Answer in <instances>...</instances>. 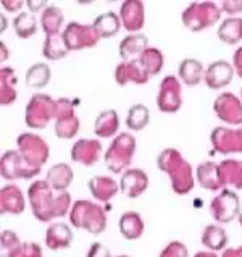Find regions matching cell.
Listing matches in <instances>:
<instances>
[{"instance_id":"6da1fadb","label":"cell","mask_w":242,"mask_h":257,"mask_svg":"<svg viewBox=\"0 0 242 257\" xmlns=\"http://www.w3.org/2000/svg\"><path fill=\"white\" fill-rule=\"evenodd\" d=\"M28 201L39 222H50L54 218L65 217L73 207L68 191L57 193L46 180L33 181V185L28 188Z\"/></svg>"},{"instance_id":"7a4b0ae2","label":"cell","mask_w":242,"mask_h":257,"mask_svg":"<svg viewBox=\"0 0 242 257\" xmlns=\"http://www.w3.org/2000/svg\"><path fill=\"white\" fill-rule=\"evenodd\" d=\"M157 167L160 172L168 175L174 194L186 196L194 189L195 173L192 170V165L182 157L178 149L168 148L161 151L157 156Z\"/></svg>"},{"instance_id":"3957f363","label":"cell","mask_w":242,"mask_h":257,"mask_svg":"<svg viewBox=\"0 0 242 257\" xmlns=\"http://www.w3.org/2000/svg\"><path fill=\"white\" fill-rule=\"evenodd\" d=\"M70 220L75 228L86 230L92 234H100L107 226V210L97 202L79 199L73 202Z\"/></svg>"},{"instance_id":"277c9868","label":"cell","mask_w":242,"mask_h":257,"mask_svg":"<svg viewBox=\"0 0 242 257\" xmlns=\"http://www.w3.org/2000/svg\"><path fill=\"white\" fill-rule=\"evenodd\" d=\"M137 149L136 138L131 133L116 135L112 144L104 154L105 167L115 175H123L133 164L134 154Z\"/></svg>"},{"instance_id":"5b68a950","label":"cell","mask_w":242,"mask_h":257,"mask_svg":"<svg viewBox=\"0 0 242 257\" xmlns=\"http://www.w3.org/2000/svg\"><path fill=\"white\" fill-rule=\"evenodd\" d=\"M221 7L213 2H192L182 12L181 20L189 31L199 33L216 25L221 18Z\"/></svg>"},{"instance_id":"8992f818","label":"cell","mask_w":242,"mask_h":257,"mask_svg":"<svg viewBox=\"0 0 242 257\" xmlns=\"http://www.w3.org/2000/svg\"><path fill=\"white\" fill-rule=\"evenodd\" d=\"M55 112L57 100L50 97L49 94L38 92L28 100L25 110V121L33 130H44L50 121L55 120Z\"/></svg>"},{"instance_id":"52a82bcc","label":"cell","mask_w":242,"mask_h":257,"mask_svg":"<svg viewBox=\"0 0 242 257\" xmlns=\"http://www.w3.org/2000/svg\"><path fill=\"white\" fill-rule=\"evenodd\" d=\"M81 128V121L76 115L75 104L68 97L57 99V112L54 120V133L58 139L76 138Z\"/></svg>"},{"instance_id":"ba28073f","label":"cell","mask_w":242,"mask_h":257,"mask_svg":"<svg viewBox=\"0 0 242 257\" xmlns=\"http://www.w3.org/2000/svg\"><path fill=\"white\" fill-rule=\"evenodd\" d=\"M41 173V168L29 165L18 151H5L0 157V175L4 180H33Z\"/></svg>"},{"instance_id":"9c48e42d","label":"cell","mask_w":242,"mask_h":257,"mask_svg":"<svg viewBox=\"0 0 242 257\" xmlns=\"http://www.w3.org/2000/svg\"><path fill=\"white\" fill-rule=\"evenodd\" d=\"M18 152L25 157V160L36 168H41L50 157V148L46 139L34 133H23L17 138Z\"/></svg>"},{"instance_id":"30bf717a","label":"cell","mask_w":242,"mask_h":257,"mask_svg":"<svg viewBox=\"0 0 242 257\" xmlns=\"http://www.w3.org/2000/svg\"><path fill=\"white\" fill-rule=\"evenodd\" d=\"M62 36L70 52L92 49L100 41V36L97 34L92 25H83L78 23V21H71L70 25L65 26Z\"/></svg>"},{"instance_id":"8fae6325","label":"cell","mask_w":242,"mask_h":257,"mask_svg":"<svg viewBox=\"0 0 242 257\" xmlns=\"http://www.w3.org/2000/svg\"><path fill=\"white\" fill-rule=\"evenodd\" d=\"M239 196L234 191L224 188L211 199L210 202V214L219 223H229L234 218L239 217L240 212Z\"/></svg>"},{"instance_id":"7c38bea8","label":"cell","mask_w":242,"mask_h":257,"mask_svg":"<svg viewBox=\"0 0 242 257\" xmlns=\"http://www.w3.org/2000/svg\"><path fill=\"white\" fill-rule=\"evenodd\" d=\"M211 154H242V126H216L210 133Z\"/></svg>"},{"instance_id":"4fadbf2b","label":"cell","mask_w":242,"mask_h":257,"mask_svg":"<svg viewBox=\"0 0 242 257\" xmlns=\"http://www.w3.org/2000/svg\"><path fill=\"white\" fill-rule=\"evenodd\" d=\"M182 105V89L179 78L168 75L161 79L157 94V108L163 113H176Z\"/></svg>"},{"instance_id":"5bb4252c","label":"cell","mask_w":242,"mask_h":257,"mask_svg":"<svg viewBox=\"0 0 242 257\" xmlns=\"http://www.w3.org/2000/svg\"><path fill=\"white\" fill-rule=\"evenodd\" d=\"M213 112L229 126H242V100L232 92H221L213 102Z\"/></svg>"},{"instance_id":"9a60e30c","label":"cell","mask_w":242,"mask_h":257,"mask_svg":"<svg viewBox=\"0 0 242 257\" xmlns=\"http://www.w3.org/2000/svg\"><path fill=\"white\" fill-rule=\"evenodd\" d=\"M102 154H104V149H102L100 141L83 138V139H78V141L73 144L70 156L75 164H79L83 167H94L100 160Z\"/></svg>"},{"instance_id":"2e32d148","label":"cell","mask_w":242,"mask_h":257,"mask_svg":"<svg viewBox=\"0 0 242 257\" xmlns=\"http://www.w3.org/2000/svg\"><path fill=\"white\" fill-rule=\"evenodd\" d=\"M120 20L129 34H137L145 25V5L141 0H126L120 7Z\"/></svg>"},{"instance_id":"e0dca14e","label":"cell","mask_w":242,"mask_h":257,"mask_svg":"<svg viewBox=\"0 0 242 257\" xmlns=\"http://www.w3.org/2000/svg\"><path fill=\"white\" fill-rule=\"evenodd\" d=\"M236 71H234L232 63L226 60H216L211 62L207 68H205V76L203 81L207 84L208 89H224L226 86H229Z\"/></svg>"},{"instance_id":"ac0fdd59","label":"cell","mask_w":242,"mask_h":257,"mask_svg":"<svg viewBox=\"0 0 242 257\" xmlns=\"http://www.w3.org/2000/svg\"><path fill=\"white\" fill-rule=\"evenodd\" d=\"M149 188V176L141 168H128L120 178V189L129 199L142 196Z\"/></svg>"},{"instance_id":"d6986e66","label":"cell","mask_w":242,"mask_h":257,"mask_svg":"<svg viewBox=\"0 0 242 257\" xmlns=\"http://www.w3.org/2000/svg\"><path fill=\"white\" fill-rule=\"evenodd\" d=\"M150 79L141 62H121L115 68V81L118 86L145 84Z\"/></svg>"},{"instance_id":"ffe728a7","label":"cell","mask_w":242,"mask_h":257,"mask_svg":"<svg viewBox=\"0 0 242 257\" xmlns=\"http://www.w3.org/2000/svg\"><path fill=\"white\" fill-rule=\"evenodd\" d=\"M149 49V39L147 36L141 33L137 34H128L120 42L118 50L121 62H141L145 50Z\"/></svg>"},{"instance_id":"44dd1931","label":"cell","mask_w":242,"mask_h":257,"mask_svg":"<svg viewBox=\"0 0 242 257\" xmlns=\"http://www.w3.org/2000/svg\"><path fill=\"white\" fill-rule=\"evenodd\" d=\"M87 186H89V191L94 199L104 204H108L110 199H113L120 191V183L113 180L112 176H104V175L92 176L87 181Z\"/></svg>"},{"instance_id":"7402d4cb","label":"cell","mask_w":242,"mask_h":257,"mask_svg":"<svg viewBox=\"0 0 242 257\" xmlns=\"http://www.w3.org/2000/svg\"><path fill=\"white\" fill-rule=\"evenodd\" d=\"M26 205V199L17 185H5L0 189V212L2 214L18 215L23 214Z\"/></svg>"},{"instance_id":"603a6c76","label":"cell","mask_w":242,"mask_h":257,"mask_svg":"<svg viewBox=\"0 0 242 257\" xmlns=\"http://www.w3.org/2000/svg\"><path fill=\"white\" fill-rule=\"evenodd\" d=\"M195 181L207 191H221V189H224L221 180H219L218 164L211 162V160L202 162L199 167L195 168Z\"/></svg>"},{"instance_id":"cb8c5ba5","label":"cell","mask_w":242,"mask_h":257,"mask_svg":"<svg viewBox=\"0 0 242 257\" xmlns=\"http://www.w3.org/2000/svg\"><path fill=\"white\" fill-rule=\"evenodd\" d=\"M73 178H75V172H73V168L65 162L52 165L46 175V181L50 185V188L57 191V193L67 191L73 183Z\"/></svg>"},{"instance_id":"d4e9b609","label":"cell","mask_w":242,"mask_h":257,"mask_svg":"<svg viewBox=\"0 0 242 257\" xmlns=\"http://www.w3.org/2000/svg\"><path fill=\"white\" fill-rule=\"evenodd\" d=\"M73 243V231L67 223H54L46 231V246L52 251L67 249Z\"/></svg>"},{"instance_id":"484cf974","label":"cell","mask_w":242,"mask_h":257,"mask_svg":"<svg viewBox=\"0 0 242 257\" xmlns=\"http://www.w3.org/2000/svg\"><path fill=\"white\" fill-rule=\"evenodd\" d=\"M118 128H120V116L113 108H107L104 112H100L94 121V135L102 139L113 138L118 133Z\"/></svg>"},{"instance_id":"4316f807","label":"cell","mask_w":242,"mask_h":257,"mask_svg":"<svg viewBox=\"0 0 242 257\" xmlns=\"http://www.w3.org/2000/svg\"><path fill=\"white\" fill-rule=\"evenodd\" d=\"M219 180L224 188L242 189V160L237 159H224L218 164Z\"/></svg>"},{"instance_id":"83f0119b","label":"cell","mask_w":242,"mask_h":257,"mask_svg":"<svg viewBox=\"0 0 242 257\" xmlns=\"http://www.w3.org/2000/svg\"><path fill=\"white\" fill-rule=\"evenodd\" d=\"M18 84V76L17 71L12 67H2L0 68V104L12 105L18 97L17 91Z\"/></svg>"},{"instance_id":"f1b7e54d","label":"cell","mask_w":242,"mask_h":257,"mask_svg":"<svg viewBox=\"0 0 242 257\" xmlns=\"http://www.w3.org/2000/svg\"><path fill=\"white\" fill-rule=\"evenodd\" d=\"M92 26L95 31H97V34L100 36V39H108V38H113V36L118 34L123 25H121L118 13L105 12V13L97 15V17L94 18Z\"/></svg>"},{"instance_id":"f546056e","label":"cell","mask_w":242,"mask_h":257,"mask_svg":"<svg viewBox=\"0 0 242 257\" xmlns=\"http://www.w3.org/2000/svg\"><path fill=\"white\" fill-rule=\"evenodd\" d=\"M118 226H120V233L123 234V236L126 239H131V241L141 238L142 233H144V228H145L141 214L136 210L124 212V214L120 217Z\"/></svg>"},{"instance_id":"4dcf8cb0","label":"cell","mask_w":242,"mask_h":257,"mask_svg":"<svg viewBox=\"0 0 242 257\" xmlns=\"http://www.w3.org/2000/svg\"><path fill=\"white\" fill-rule=\"evenodd\" d=\"M203 76L205 70L199 60H195V58L181 60L178 67V78L181 83H184L186 86H197L200 81H203Z\"/></svg>"},{"instance_id":"1f68e13d","label":"cell","mask_w":242,"mask_h":257,"mask_svg":"<svg viewBox=\"0 0 242 257\" xmlns=\"http://www.w3.org/2000/svg\"><path fill=\"white\" fill-rule=\"evenodd\" d=\"M218 38L221 42L229 44V46H236L242 41V18L239 17H228L221 21L218 26Z\"/></svg>"},{"instance_id":"d6a6232c","label":"cell","mask_w":242,"mask_h":257,"mask_svg":"<svg viewBox=\"0 0 242 257\" xmlns=\"http://www.w3.org/2000/svg\"><path fill=\"white\" fill-rule=\"evenodd\" d=\"M41 28L42 31L47 36H55V34H62V28L65 25V15L63 12L58 9V7L49 5L46 10L41 13Z\"/></svg>"},{"instance_id":"836d02e7","label":"cell","mask_w":242,"mask_h":257,"mask_svg":"<svg viewBox=\"0 0 242 257\" xmlns=\"http://www.w3.org/2000/svg\"><path fill=\"white\" fill-rule=\"evenodd\" d=\"M202 244L210 249L211 252L215 251H224L228 244V234L218 225H207L202 233Z\"/></svg>"},{"instance_id":"e575fe53","label":"cell","mask_w":242,"mask_h":257,"mask_svg":"<svg viewBox=\"0 0 242 257\" xmlns=\"http://www.w3.org/2000/svg\"><path fill=\"white\" fill-rule=\"evenodd\" d=\"M50 78H52V70L47 63H34L26 71L25 83L33 89H42L50 83Z\"/></svg>"},{"instance_id":"d590c367","label":"cell","mask_w":242,"mask_h":257,"mask_svg":"<svg viewBox=\"0 0 242 257\" xmlns=\"http://www.w3.org/2000/svg\"><path fill=\"white\" fill-rule=\"evenodd\" d=\"M38 20L31 12H21L13 18V31L20 39H29L38 33Z\"/></svg>"},{"instance_id":"8d00e7d4","label":"cell","mask_w":242,"mask_h":257,"mask_svg":"<svg viewBox=\"0 0 242 257\" xmlns=\"http://www.w3.org/2000/svg\"><path fill=\"white\" fill-rule=\"evenodd\" d=\"M68 47L65 44V39L62 34H55V36H47L46 41L42 44V55L50 62L55 60H62L68 55Z\"/></svg>"},{"instance_id":"74e56055","label":"cell","mask_w":242,"mask_h":257,"mask_svg":"<svg viewBox=\"0 0 242 257\" xmlns=\"http://www.w3.org/2000/svg\"><path fill=\"white\" fill-rule=\"evenodd\" d=\"M150 123V110L144 104L131 105L126 115V126L131 131H141Z\"/></svg>"},{"instance_id":"f35d334b","label":"cell","mask_w":242,"mask_h":257,"mask_svg":"<svg viewBox=\"0 0 242 257\" xmlns=\"http://www.w3.org/2000/svg\"><path fill=\"white\" fill-rule=\"evenodd\" d=\"M141 63H142L144 70L147 71V75L150 78H153V76H157L161 70H163V67H165V55H163V52H161L160 49L149 47L144 52V55L141 58Z\"/></svg>"},{"instance_id":"ab89813d","label":"cell","mask_w":242,"mask_h":257,"mask_svg":"<svg viewBox=\"0 0 242 257\" xmlns=\"http://www.w3.org/2000/svg\"><path fill=\"white\" fill-rule=\"evenodd\" d=\"M9 257H42V247L38 243H21Z\"/></svg>"},{"instance_id":"60d3db41","label":"cell","mask_w":242,"mask_h":257,"mask_svg":"<svg viewBox=\"0 0 242 257\" xmlns=\"http://www.w3.org/2000/svg\"><path fill=\"white\" fill-rule=\"evenodd\" d=\"M0 244H2L4 255L9 257V254L13 251V249H17L21 243H20V238L12 230H4L2 234H0Z\"/></svg>"},{"instance_id":"b9f144b4","label":"cell","mask_w":242,"mask_h":257,"mask_svg":"<svg viewBox=\"0 0 242 257\" xmlns=\"http://www.w3.org/2000/svg\"><path fill=\"white\" fill-rule=\"evenodd\" d=\"M160 257H189V251L181 241H171L160 252Z\"/></svg>"},{"instance_id":"7bdbcfd3","label":"cell","mask_w":242,"mask_h":257,"mask_svg":"<svg viewBox=\"0 0 242 257\" xmlns=\"http://www.w3.org/2000/svg\"><path fill=\"white\" fill-rule=\"evenodd\" d=\"M221 12H224L229 17H236L237 13H242V0H226L219 4Z\"/></svg>"},{"instance_id":"ee69618b","label":"cell","mask_w":242,"mask_h":257,"mask_svg":"<svg viewBox=\"0 0 242 257\" xmlns=\"http://www.w3.org/2000/svg\"><path fill=\"white\" fill-rule=\"evenodd\" d=\"M87 257H113V255L110 252V249L105 247L102 243H94L89 249V252H87Z\"/></svg>"},{"instance_id":"f6af8a7d","label":"cell","mask_w":242,"mask_h":257,"mask_svg":"<svg viewBox=\"0 0 242 257\" xmlns=\"http://www.w3.org/2000/svg\"><path fill=\"white\" fill-rule=\"evenodd\" d=\"M23 5H26V2H23V0H2V7L10 13H18L23 9Z\"/></svg>"},{"instance_id":"bcb514c9","label":"cell","mask_w":242,"mask_h":257,"mask_svg":"<svg viewBox=\"0 0 242 257\" xmlns=\"http://www.w3.org/2000/svg\"><path fill=\"white\" fill-rule=\"evenodd\" d=\"M232 67H234V71H236V75L242 78V47H239L232 55Z\"/></svg>"},{"instance_id":"7dc6e473","label":"cell","mask_w":242,"mask_h":257,"mask_svg":"<svg viewBox=\"0 0 242 257\" xmlns=\"http://www.w3.org/2000/svg\"><path fill=\"white\" fill-rule=\"evenodd\" d=\"M26 7H28V9H29V12H31V13H34V12H44V10H46L47 9V2H34V0H28V2H26Z\"/></svg>"},{"instance_id":"c3c4849f","label":"cell","mask_w":242,"mask_h":257,"mask_svg":"<svg viewBox=\"0 0 242 257\" xmlns=\"http://www.w3.org/2000/svg\"><path fill=\"white\" fill-rule=\"evenodd\" d=\"M221 257H242V247H228V249H224Z\"/></svg>"},{"instance_id":"681fc988","label":"cell","mask_w":242,"mask_h":257,"mask_svg":"<svg viewBox=\"0 0 242 257\" xmlns=\"http://www.w3.org/2000/svg\"><path fill=\"white\" fill-rule=\"evenodd\" d=\"M194 257H218L215 252H211V251H200V252H197Z\"/></svg>"},{"instance_id":"f907efd6","label":"cell","mask_w":242,"mask_h":257,"mask_svg":"<svg viewBox=\"0 0 242 257\" xmlns=\"http://www.w3.org/2000/svg\"><path fill=\"white\" fill-rule=\"evenodd\" d=\"M5 57L9 58V49H7V47H5V44L2 42V62L5 60Z\"/></svg>"},{"instance_id":"816d5d0a","label":"cell","mask_w":242,"mask_h":257,"mask_svg":"<svg viewBox=\"0 0 242 257\" xmlns=\"http://www.w3.org/2000/svg\"><path fill=\"white\" fill-rule=\"evenodd\" d=\"M239 223L242 225V207H240V212H239Z\"/></svg>"},{"instance_id":"f5cc1de1","label":"cell","mask_w":242,"mask_h":257,"mask_svg":"<svg viewBox=\"0 0 242 257\" xmlns=\"http://www.w3.org/2000/svg\"><path fill=\"white\" fill-rule=\"evenodd\" d=\"M240 100H242V89H240Z\"/></svg>"},{"instance_id":"db71d44e","label":"cell","mask_w":242,"mask_h":257,"mask_svg":"<svg viewBox=\"0 0 242 257\" xmlns=\"http://www.w3.org/2000/svg\"><path fill=\"white\" fill-rule=\"evenodd\" d=\"M118 257H128V255H118Z\"/></svg>"}]
</instances>
